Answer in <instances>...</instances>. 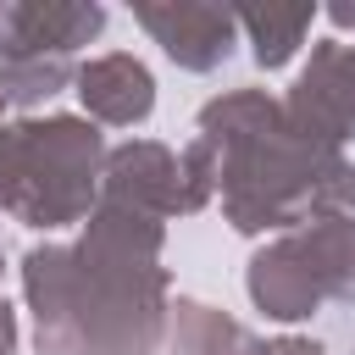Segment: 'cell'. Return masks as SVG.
I'll return each instance as SVG.
<instances>
[{"instance_id":"4fadbf2b","label":"cell","mask_w":355,"mask_h":355,"mask_svg":"<svg viewBox=\"0 0 355 355\" xmlns=\"http://www.w3.org/2000/svg\"><path fill=\"white\" fill-rule=\"evenodd\" d=\"M0 105H6V100H0Z\"/></svg>"},{"instance_id":"277c9868","label":"cell","mask_w":355,"mask_h":355,"mask_svg":"<svg viewBox=\"0 0 355 355\" xmlns=\"http://www.w3.org/2000/svg\"><path fill=\"white\" fill-rule=\"evenodd\" d=\"M133 17L161 39V50L178 67H194V72L216 67L233 44V28H239V17L222 6H139Z\"/></svg>"},{"instance_id":"9c48e42d","label":"cell","mask_w":355,"mask_h":355,"mask_svg":"<svg viewBox=\"0 0 355 355\" xmlns=\"http://www.w3.org/2000/svg\"><path fill=\"white\" fill-rule=\"evenodd\" d=\"M311 17H316L311 6H294V11L266 6V11H239V28H250V39H255V61H261V67H283V61L294 55V44L305 39Z\"/></svg>"},{"instance_id":"5b68a950","label":"cell","mask_w":355,"mask_h":355,"mask_svg":"<svg viewBox=\"0 0 355 355\" xmlns=\"http://www.w3.org/2000/svg\"><path fill=\"white\" fill-rule=\"evenodd\" d=\"M250 294H255V305H261L266 316H277V322H300V316L316 311L322 277H316L311 255L300 250V239H283V244H272V250H261V255L250 261Z\"/></svg>"},{"instance_id":"8992f818","label":"cell","mask_w":355,"mask_h":355,"mask_svg":"<svg viewBox=\"0 0 355 355\" xmlns=\"http://www.w3.org/2000/svg\"><path fill=\"white\" fill-rule=\"evenodd\" d=\"M105 189H111V205H128L144 216L150 211H183V178L161 144H122L105 161Z\"/></svg>"},{"instance_id":"8fae6325","label":"cell","mask_w":355,"mask_h":355,"mask_svg":"<svg viewBox=\"0 0 355 355\" xmlns=\"http://www.w3.org/2000/svg\"><path fill=\"white\" fill-rule=\"evenodd\" d=\"M11 338H17V327H11V311L0 300V355H11Z\"/></svg>"},{"instance_id":"3957f363","label":"cell","mask_w":355,"mask_h":355,"mask_svg":"<svg viewBox=\"0 0 355 355\" xmlns=\"http://www.w3.org/2000/svg\"><path fill=\"white\" fill-rule=\"evenodd\" d=\"M100 6H6L0 11V61H67L100 33Z\"/></svg>"},{"instance_id":"6da1fadb","label":"cell","mask_w":355,"mask_h":355,"mask_svg":"<svg viewBox=\"0 0 355 355\" xmlns=\"http://www.w3.org/2000/svg\"><path fill=\"white\" fill-rule=\"evenodd\" d=\"M100 139L78 116H50V122H22L11 128V211L28 222H72L89 205Z\"/></svg>"},{"instance_id":"30bf717a","label":"cell","mask_w":355,"mask_h":355,"mask_svg":"<svg viewBox=\"0 0 355 355\" xmlns=\"http://www.w3.org/2000/svg\"><path fill=\"white\" fill-rule=\"evenodd\" d=\"M67 83V61L44 55V61H0V100L11 105H33L44 94H55Z\"/></svg>"},{"instance_id":"7c38bea8","label":"cell","mask_w":355,"mask_h":355,"mask_svg":"<svg viewBox=\"0 0 355 355\" xmlns=\"http://www.w3.org/2000/svg\"><path fill=\"white\" fill-rule=\"evenodd\" d=\"M327 17H333V22H338V28H355V6H333V11H327Z\"/></svg>"},{"instance_id":"52a82bcc","label":"cell","mask_w":355,"mask_h":355,"mask_svg":"<svg viewBox=\"0 0 355 355\" xmlns=\"http://www.w3.org/2000/svg\"><path fill=\"white\" fill-rule=\"evenodd\" d=\"M78 94H83V105H89L100 122H116V128L144 122L150 105H155V83H150L144 61H133V55H122V50L94 55L89 67H78Z\"/></svg>"},{"instance_id":"ba28073f","label":"cell","mask_w":355,"mask_h":355,"mask_svg":"<svg viewBox=\"0 0 355 355\" xmlns=\"http://www.w3.org/2000/svg\"><path fill=\"white\" fill-rule=\"evenodd\" d=\"M300 250L311 255V266L322 277V294L355 300V222L349 216H316L300 233Z\"/></svg>"},{"instance_id":"7a4b0ae2","label":"cell","mask_w":355,"mask_h":355,"mask_svg":"<svg viewBox=\"0 0 355 355\" xmlns=\"http://www.w3.org/2000/svg\"><path fill=\"white\" fill-rule=\"evenodd\" d=\"M294 133L333 150L349 128H355V50L344 44H316L311 67L294 83V100L283 105Z\"/></svg>"}]
</instances>
